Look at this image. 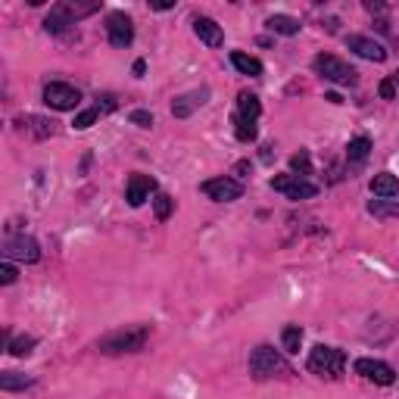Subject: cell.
<instances>
[{"instance_id": "cell-1", "label": "cell", "mask_w": 399, "mask_h": 399, "mask_svg": "<svg viewBox=\"0 0 399 399\" xmlns=\"http://www.w3.org/2000/svg\"><path fill=\"white\" fill-rule=\"evenodd\" d=\"M150 340V325H131L119 327V331H109L97 340V349L103 356H125V353H140Z\"/></svg>"}, {"instance_id": "cell-2", "label": "cell", "mask_w": 399, "mask_h": 399, "mask_svg": "<svg viewBox=\"0 0 399 399\" xmlns=\"http://www.w3.org/2000/svg\"><path fill=\"white\" fill-rule=\"evenodd\" d=\"M249 374L256 381H269V378H278V374H291V365L284 362V356L278 349H271L269 343H259L249 353Z\"/></svg>"}, {"instance_id": "cell-3", "label": "cell", "mask_w": 399, "mask_h": 399, "mask_svg": "<svg viewBox=\"0 0 399 399\" xmlns=\"http://www.w3.org/2000/svg\"><path fill=\"white\" fill-rule=\"evenodd\" d=\"M309 371L318 374V378H327V381H337L343 369H347V356H343V349L337 347H325V343H318L315 349L309 353Z\"/></svg>"}, {"instance_id": "cell-4", "label": "cell", "mask_w": 399, "mask_h": 399, "mask_svg": "<svg viewBox=\"0 0 399 399\" xmlns=\"http://www.w3.org/2000/svg\"><path fill=\"white\" fill-rule=\"evenodd\" d=\"M312 69H315L318 75L325 78V82H334V84H347V88H353L359 82V72L349 62H343L340 57H331V53H318L315 60H312Z\"/></svg>"}, {"instance_id": "cell-5", "label": "cell", "mask_w": 399, "mask_h": 399, "mask_svg": "<svg viewBox=\"0 0 399 399\" xmlns=\"http://www.w3.org/2000/svg\"><path fill=\"white\" fill-rule=\"evenodd\" d=\"M44 103L57 113H69L82 103V91L75 84H66V82H47L44 84Z\"/></svg>"}, {"instance_id": "cell-6", "label": "cell", "mask_w": 399, "mask_h": 399, "mask_svg": "<svg viewBox=\"0 0 399 399\" xmlns=\"http://www.w3.org/2000/svg\"><path fill=\"white\" fill-rule=\"evenodd\" d=\"M271 191H278V193H284L287 200H312L318 193V184H312L309 178H300V175H275L271 178Z\"/></svg>"}, {"instance_id": "cell-7", "label": "cell", "mask_w": 399, "mask_h": 399, "mask_svg": "<svg viewBox=\"0 0 399 399\" xmlns=\"http://www.w3.org/2000/svg\"><path fill=\"white\" fill-rule=\"evenodd\" d=\"M200 191L206 193L209 200H215V203H234V200L244 197V184H240L237 178H228V175L209 178V181L200 184Z\"/></svg>"}, {"instance_id": "cell-8", "label": "cell", "mask_w": 399, "mask_h": 399, "mask_svg": "<svg viewBox=\"0 0 399 399\" xmlns=\"http://www.w3.org/2000/svg\"><path fill=\"white\" fill-rule=\"evenodd\" d=\"M356 374L359 378H365V381H371V384H378V387H390L396 381V371L390 369L387 362H381V359H369V356H362V359H356Z\"/></svg>"}, {"instance_id": "cell-9", "label": "cell", "mask_w": 399, "mask_h": 399, "mask_svg": "<svg viewBox=\"0 0 399 399\" xmlns=\"http://www.w3.org/2000/svg\"><path fill=\"white\" fill-rule=\"evenodd\" d=\"M4 259L10 262H38L41 259V247H38L35 237H26V234H19V237H6L4 240Z\"/></svg>"}, {"instance_id": "cell-10", "label": "cell", "mask_w": 399, "mask_h": 399, "mask_svg": "<svg viewBox=\"0 0 399 399\" xmlns=\"http://www.w3.org/2000/svg\"><path fill=\"white\" fill-rule=\"evenodd\" d=\"M106 38L113 47H131V41H135V22H131V16H125L122 10L109 13L106 16Z\"/></svg>"}, {"instance_id": "cell-11", "label": "cell", "mask_w": 399, "mask_h": 399, "mask_svg": "<svg viewBox=\"0 0 399 399\" xmlns=\"http://www.w3.org/2000/svg\"><path fill=\"white\" fill-rule=\"evenodd\" d=\"M153 191H156V178L135 172V175L128 178V184H125V200H128V206L137 209V206H144V203L150 200Z\"/></svg>"}, {"instance_id": "cell-12", "label": "cell", "mask_w": 399, "mask_h": 399, "mask_svg": "<svg viewBox=\"0 0 399 399\" xmlns=\"http://www.w3.org/2000/svg\"><path fill=\"white\" fill-rule=\"evenodd\" d=\"M206 100H209V88L187 91V94H181V97L172 100V116H175V119H187V116H193L200 106H206Z\"/></svg>"}, {"instance_id": "cell-13", "label": "cell", "mask_w": 399, "mask_h": 399, "mask_svg": "<svg viewBox=\"0 0 399 399\" xmlns=\"http://www.w3.org/2000/svg\"><path fill=\"white\" fill-rule=\"evenodd\" d=\"M347 47L353 53H359L362 60H371V62H384L387 60V47L381 41H374V38H369V35H349Z\"/></svg>"}, {"instance_id": "cell-14", "label": "cell", "mask_w": 399, "mask_h": 399, "mask_svg": "<svg viewBox=\"0 0 399 399\" xmlns=\"http://www.w3.org/2000/svg\"><path fill=\"white\" fill-rule=\"evenodd\" d=\"M193 35H197L206 47H222V44H225L222 26H218L215 19H209V16H200V19H193Z\"/></svg>"}, {"instance_id": "cell-15", "label": "cell", "mask_w": 399, "mask_h": 399, "mask_svg": "<svg viewBox=\"0 0 399 399\" xmlns=\"http://www.w3.org/2000/svg\"><path fill=\"white\" fill-rule=\"evenodd\" d=\"M16 125H19L22 131H28L31 137H38V140L57 135V122L44 119V116H19V119H16Z\"/></svg>"}, {"instance_id": "cell-16", "label": "cell", "mask_w": 399, "mask_h": 399, "mask_svg": "<svg viewBox=\"0 0 399 399\" xmlns=\"http://www.w3.org/2000/svg\"><path fill=\"white\" fill-rule=\"evenodd\" d=\"M369 153H371V140L369 137H353L347 144V166L349 169H362L365 166V159H369Z\"/></svg>"}, {"instance_id": "cell-17", "label": "cell", "mask_w": 399, "mask_h": 399, "mask_svg": "<svg viewBox=\"0 0 399 399\" xmlns=\"http://www.w3.org/2000/svg\"><path fill=\"white\" fill-rule=\"evenodd\" d=\"M371 193L381 200H393L399 197V178L390 175V172H381V175L371 178Z\"/></svg>"}, {"instance_id": "cell-18", "label": "cell", "mask_w": 399, "mask_h": 399, "mask_svg": "<svg viewBox=\"0 0 399 399\" xmlns=\"http://www.w3.org/2000/svg\"><path fill=\"white\" fill-rule=\"evenodd\" d=\"M265 28L269 31H275V35H284V38H293V35H300V19H293V16H284V13H275V16H269L265 19Z\"/></svg>"}, {"instance_id": "cell-19", "label": "cell", "mask_w": 399, "mask_h": 399, "mask_svg": "<svg viewBox=\"0 0 399 399\" xmlns=\"http://www.w3.org/2000/svg\"><path fill=\"white\" fill-rule=\"evenodd\" d=\"M72 26H75V22H72V16H69L66 10H62L60 4L53 6V10H50V16H47V19H44V28L50 31V35H69V31H72Z\"/></svg>"}, {"instance_id": "cell-20", "label": "cell", "mask_w": 399, "mask_h": 399, "mask_svg": "<svg viewBox=\"0 0 399 399\" xmlns=\"http://www.w3.org/2000/svg\"><path fill=\"white\" fill-rule=\"evenodd\" d=\"M231 66L237 69L240 75H249V78H259L262 75V62L256 57H249V53H244V50H234L231 53Z\"/></svg>"}, {"instance_id": "cell-21", "label": "cell", "mask_w": 399, "mask_h": 399, "mask_svg": "<svg viewBox=\"0 0 399 399\" xmlns=\"http://www.w3.org/2000/svg\"><path fill=\"white\" fill-rule=\"evenodd\" d=\"M237 116H244V119H249V122L259 119V116H262L259 97H256V94H249V91H240L237 94Z\"/></svg>"}, {"instance_id": "cell-22", "label": "cell", "mask_w": 399, "mask_h": 399, "mask_svg": "<svg viewBox=\"0 0 399 399\" xmlns=\"http://www.w3.org/2000/svg\"><path fill=\"white\" fill-rule=\"evenodd\" d=\"M35 381L26 378V374H19V371H4L0 374V390L4 393H16V390H28Z\"/></svg>"}, {"instance_id": "cell-23", "label": "cell", "mask_w": 399, "mask_h": 399, "mask_svg": "<svg viewBox=\"0 0 399 399\" xmlns=\"http://www.w3.org/2000/svg\"><path fill=\"white\" fill-rule=\"evenodd\" d=\"M369 213L374 218H399V203L396 200H381V197H374L369 200Z\"/></svg>"}, {"instance_id": "cell-24", "label": "cell", "mask_w": 399, "mask_h": 399, "mask_svg": "<svg viewBox=\"0 0 399 399\" xmlns=\"http://www.w3.org/2000/svg\"><path fill=\"white\" fill-rule=\"evenodd\" d=\"M281 343H284V353L296 356L300 353V343H303V327L300 325H287L284 331H281Z\"/></svg>"}, {"instance_id": "cell-25", "label": "cell", "mask_w": 399, "mask_h": 399, "mask_svg": "<svg viewBox=\"0 0 399 399\" xmlns=\"http://www.w3.org/2000/svg\"><path fill=\"white\" fill-rule=\"evenodd\" d=\"M234 135H237V140H244V144H253L256 140V122L244 119V116H234Z\"/></svg>"}, {"instance_id": "cell-26", "label": "cell", "mask_w": 399, "mask_h": 399, "mask_svg": "<svg viewBox=\"0 0 399 399\" xmlns=\"http://www.w3.org/2000/svg\"><path fill=\"white\" fill-rule=\"evenodd\" d=\"M291 169H293V175L309 178V175H312V156H309V150L293 153V156H291Z\"/></svg>"}, {"instance_id": "cell-27", "label": "cell", "mask_w": 399, "mask_h": 399, "mask_svg": "<svg viewBox=\"0 0 399 399\" xmlns=\"http://www.w3.org/2000/svg\"><path fill=\"white\" fill-rule=\"evenodd\" d=\"M153 213H156L159 222H166V218L175 213V200H172L169 193H156V197H153Z\"/></svg>"}, {"instance_id": "cell-28", "label": "cell", "mask_w": 399, "mask_h": 399, "mask_svg": "<svg viewBox=\"0 0 399 399\" xmlns=\"http://www.w3.org/2000/svg\"><path fill=\"white\" fill-rule=\"evenodd\" d=\"M35 337H28V334H26V337H16V340H10V347H6V349H10V356H16V359H26V356H31V349H35Z\"/></svg>"}, {"instance_id": "cell-29", "label": "cell", "mask_w": 399, "mask_h": 399, "mask_svg": "<svg viewBox=\"0 0 399 399\" xmlns=\"http://www.w3.org/2000/svg\"><path fill=\"white\" fill-rule=\"evenodd\" d=\"M100 119V109L97 106H91V109H82V113H75V122H72V128L75 131H84V128H91L94 122Z\"/></svg>"}, {"instance_id": "cell-30", "label": "cell", "mask_w": 399, "mask_h": 399, "mask_svg": "<svg viewBox=\"0 0 399 399\" xmlns=\"http://www.w3.org/2000/svg\"><path fill=\"white\" fill-rule=\"evenodd\" d=\"M128 119H131V125H137V128H153V113L150 109H135Z\"/></svg>"}, {"instance_id": "cell-31", "label": "cell", "mask_w": 399, "mask_h": 399, "mask_svg": "<svg viewBox=\"0 0 399 399\" xmlns=\"http://www.w3.org/2000/svg\"><path fill=\"white\" fill-rule=\"evenodd\" d=\"M94 106L100 109V116H106V113H113V109H116V97H113V94H100Z\"/></svg>"}, {"instance_id": "cell-32", "label": "cell", "mask_w": 399, "mask_h": 399, "mask_svg": "<svg viewBox=\"0 0 399 399\" xmlns=\"http://www.w3.org/2000/svg\"><path fill=\"white\" fill-rule=\"evenodd\" d=\"M13 281H16V265L4 262V265H0V284H13Z\"/></svg>"}, {"instance_id": "cell-33", "label": "cell", "mask_w": 399, "mask_h": 399, "mask_svg": "<svg viewBox=\"0 0 399 399\" xmlns=\"http://www.w3.org/2000/svg\"><path fill=\"white\" fill-rule=\"evenodd\" d=\"M381 97H384V100H393L396 97V82H393V78L381 82Z\"/></svg>"}, {"instance_id": "cell-34", "label": "cell", "mask_w": 399, "mask_h": 399, "mask_svg": "<svg viewBox=\"0 0 399 399\" xmlns=\"http://www.w3.org/2000/svg\"><path fill=\"white\" fill-rule=\"evenodd\" d=\"M249 169H253V166H249V162H247V159H240V162H237V166H234V172H237V175H240V178H244V175H247V172H249Z\"/></svg>"}, {"instance_id": "cell-35", "label": "cell", "mask_w": 399, "mask_h": 399, "mask_svg": "<svg viewBox=\"0 0 399 399\" xmlns=\"http://www.w3.org/2000/svg\"><path fill=\"white\" fill-rule=\"evenodd\" d=\"M144 72H147V60H135V75L140 78Z\"/></svg>"}, {"instance_id": "cell-36", "label": "cell", "mask_w": 399, "mask_h": 399, "mask_svg": "<svg viewBox=\"0 0 399 399\" xmlns=\"http://www.w3.org/2000/svg\"><path fill=\"white\" fill-rule=\"evenodd\" d=\"M325 100H331V103H343L340 94H325Z\"/></svg>"}, {"instance_id": "cell-37", "label": "cell", "mask_w": 399, "mask_h": 399, "mask_svg": "<svg viewBox=\"0 0 399 399\" xmlns=\"http://www.w3.org/2000/svg\"><path fill=\"white\" fill-rule=\"evenodd\" d=\"M393 82H396V84H399V69H396V75H393Z\"/></svg>"}]
</instances>
